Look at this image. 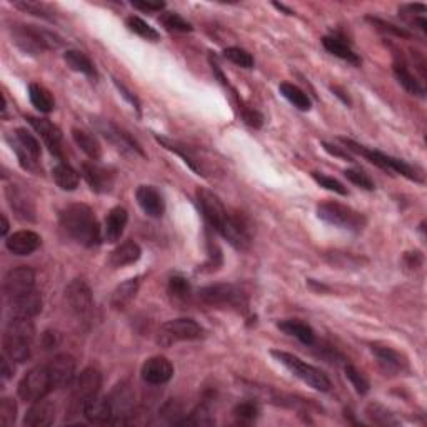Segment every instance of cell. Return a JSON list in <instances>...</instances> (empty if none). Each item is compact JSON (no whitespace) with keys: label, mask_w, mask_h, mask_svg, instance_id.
I'll return each instance as SVG.
<instances>
[{"label":"cell","mask_w":427,"mask_h":427,"mask_svg":"<svg viewBox=\"0 0 427 427\" xmlns=\"http://www.w3.org/2000/svg\"><path fill=\"white\" fill-rule=\"evenodd\" d=\"M60 227L85 247H96L101 244V225H98L92 209L85 204H72L60 212Z\"/></svg>","instance_id":"cell-1"},{"label":"cell","mask_w":427,"mask_h":427,"mask_svg":"<svg viewBox=\"0 0 427 427\" xmlns=\"http://www.w3.org/2000/svg\"><path fill=\"white\" fill-rule=\"evenodd\" d=\"M35 327L31 319L12 317L3 332V354L12 363H26L32 354Z\"/></svg>","instance_id":"cell-2"},{"label":"cell","mask_w":427,"mask_h":427,"mask_svg":"<svg viewBox=\"0 0 427 427\" xmlns=\"http://www.w3.org/2000/svg\"><path fill=\"white\" fill-rule=\"evenodd\" d=\"M12 39L20 51H24L28 55H39L45 51H55L62 47V39L55 35L53 32L45 31V28L35 26H24V24H15L10 28Z\"/></svg>","instance_id":"cell-3"},{"label":"cell","mask_w":427,"mask_h":427,"mask_svg":"<svg viewBox=\"0 0 427 427\" xmlns=\"http://www.w3.org/2000/svg\"><path fill=\"white\" fill-rule=\"evenodd\" d=\"M340 142L346 146V149L363 155V157L367 159L369 162L374 164V166L379 167V169L387 171V172H396V174H401V175H404V177L414 180V182H422L421 172H419L416 167L409 166V164L404 162V160L391 157V155L384 154V152L367 149L365 146H360V143L351 141V139H340Z\"/></svg>","instance_id":"cell-4"},{"label":"cell","mask_w":427,"mask_h":427,"mask_svg":"<svg viewBox=\"0 0 427 427\" xmlns=\"http://www.w3.org/2000/svg\"><path fill=\"white\" fill-rule=\"evenodd\" d=\"M270 354H272L277 363H281L284 367L289 369L297 379H301L302 383H306L309 387L315 389V391L319 392H327L331 389L329 377L320 371V369L304 363L297 356L289 354V352L284 351H272Z\"/></svg>","instance_id":"cell-5"},{"label":"cell","mask_w":427,"mask_h":427,"mask_svg":"<svg viewBox=\"0 0 427 427\" xmlns=\"http://www.w3.org/2000/svg\"><path fill=\"white\" fill-rule=\"evenodd\" d=\"M199 299L211 307L242 311L247 307V294L236 284H214L199 290Z\"/></svg>","instance_id":"cell-6"},{"label":"cell","mask_w":427,"mask_h":427,"mask_svg":"<svg viewBox=\"0 0 427 427\" xmlns=\"http://www.w3.org/2000/svg\"><path fill=\"white\" fill-rule=\"evenodd\" d=\"M317 217L324 223L339 229L359 232L365 225V217L354 209L338 202H324L317 205Z\"/></svg>","instance_id":"cell-7"},{"label":"cell","mask_w":427,"mask_h":427,"mask_svg":"<svg viewBox=\"0 0 427 427\" xmlns=\"http://www.w3.org/2000/svg\"><path fill=\"white\" fill-rule=\"evenodd\" d=\"M53 389L49 365H35L19 383V396L26 402H37L44 399Z\"/></svg>","instance_id":"cell-8"},{"label":"cell","mask_w":427,"mask_h":427,"mask_svg":"<svg viewBox=\"0 0 427 427\" xmlns=\"http://www.w3.org/2000/svg\"><path fill=\"white\" fill-rule=\"evenodd\" d=\"M7 142L10 143L12 150L17 155L20 166L27 171H35L40 159V143L26 129H15L7 135Z\"/></svg>","instance_id":"cell-9"},{"label":"cell","mask_w":427,"mask_h":427,"mask_svg":"<svg viewBox=\"0 0 427 427\" xmlns=\"http://www.w3.org/2000/svg\"><path fill=\"white\" fill-rule=\"evenodd\" d=\"M204 336V329L194 319H174L162 324L159 331L157 342L160 346L169 347L175 342L182 340H195Z\"/></svg>","instance_id":"cell-10"},{"label":"cell","mask_w":427,"mask_h":427,"mask_svg":"<svg viewBox=\"0 0 427 427\" xmlns=\"http://www.w3.org/2000/svg\"><path fill=\"white\" fill-rule=\"evenodd\" d=\"M197 200H199L200 211H202L205 220L212 225V229H216L223 236L227 231L229 225H231L234 217L229 216V212L225 211L224 204L220 202L219 197L212 194L207 189H199L197 191Z\"/></svg>","instance_id":"cell-11"},{"label":"cell","mask_w":427,"mask_h":427,"mask_svg":"<svg viewBox=\"0 0 427 427\" xmlns=\"http://www.w3.org/2000/svg\"><path fill=\"white\" fill-rule=\"evenodd\" d=\"M35 286V272L27 265L15 267L7 272L3 279V293L9 299L20 297L34 290Z\"/></svg>","instance_id":"cell-12"},{"label":"cell","mask_w":427,"mask_h":427,"mask_svg":"<svg viewBox=\"0 0 427 427\" xmlns=\"http://www.w3.org/2000/svg\"><path fill=\"white\" fill-rule=\"evenodd\" d=\"M65 299L69 307L79 317H89L94 309V299L89 286L82 279H76L65 289Z\"/></svg>","instance_id":"cell-13"},{"label":"cell","mask_w":427,"mask_h":427,"mask_svg":"<svg viewBox=\"0 0 427 427\" xmlns=\"http://www.w3.org/2000/svg\"><path fill=\"white\" fill-rule=\"evenodd\" d=\"M49 365L51 371V379L53 389H65L72 387L76 381V359L71 354H59L55 356Z\"/></svg>","instance_id":"cell-14"},{"label":"cell","mask_w":427,"mask_h":427,"mask_svg":"<svg viewBox=\"0 0 427 427\" xmlns=\"http://www.w3.org/2000/svg\"><path fill=\"white\" fill-rule=\"evenodd\" d=\"M92 125L96 127L97 132L102 134L110 143L117 147L119 150H129V152H137L139 155H143V150L141 149L137 142L130 137L125 130H122L121 127L112 124L110 121H94Z\"/></svg>","instance_id":"cell-15"},{"label":"cell","mask_w":427,"mask_h":427,"mask_svg":"<svg viewBox=\"0 0 427 427\" xmlns=\"http://www.w3.org/2000/svg\"><path fill=\"white\" fill-rule=\"evenodd\" d=\"M101 385H102L101 372L94 367L84 369V371L79 374V377H76V381H73V384H72L73 402L80 406L85 399H89V397L98 394V391H101Z\"/></svg>","instance_id":"cell-16"},{"label":"cell","mask_w":427,"mask_h":427,"mask_svg":"<svg viewBox=\"0 0 427 427\" xmlns=\"http://www.w3.org/2000/svg\"><path fill=\"white\" fill-rule=\"evenodd\" d=\"M142 379L150 385H162L169 383L174 376V367H172L171 360L162 356H155L147 359L142 365L141 371Z\"/></svg>","instance_id":"cell-17"},{"label":"cell","mask_w":427,"mask_h":427,"mask_svg":"<svg viewBox=\"0 0 427 427\" xmlns=\"http://www.w3.org/2000/svg\"><path fill=\"white\" fill-rule=\"evenodd\" d=\"M80 410L84 417L94 424H112V406L109 397H101L98 394L89 397L80 404Z\"/></svg>","instance_id":"cell-18"},{"label":"cell","mask_w":427,"mask_h":427,"mask_svg":"<svg viewBox=\"0 0 427 427\" xmlns=\"http://www.w3.org/2000/svg\"><path fill=\"white\" fill-rule=\"evenodd\" d=\"M27 122L32 125V129L44 139L49 150H51L53 155L62 159V132H60L59 127L52 124L47 119H37L31 116L27 117Z\"/></svg>","instance_id":"cell-19"},{"label":"cell","mask_w":427,"mask_h":427,"mask_svg":"<svg viewBox=\"0 0 427 427\" xmlns=\"http://www.w3.org/2000/svg\"><path fill=\"white\" fill-rule=\"evenodd\" d=\"M82 175L85 182L97 194H109L114 187V174L105 167L97 166V164H82Z\"/></svg>","instance_id":"cell-20"},{"label":"cell","mask_w":427,"mask_h":427,"mask_svg":"<svg viewBox=\"0 0 427 427\" xmlns=\"http://www.w3.org/2000/svg\"><path fill=\"white\" fill-rule=\"evenodd\" d=\"M135 199H137L139 205L143 212L149 217H162L166 212V202H164V197L155 187L152 186H141L135 191Z\"/></svg>","instance_id":"cell-21"},{"label":"cell","mask_w":427,"mask_h":427,"mask_svg":"<svg viewBox=\"0 0 427 427\" xmlns=\"http://www.w3.org/2000/svg\"><path fill=\"white\" fill-rule=\"evenodd\" d=\"M42 244L40 236L34 231H19L7 237L6 247L14 256H31Z\"/></svg>","instance_id":"cell-22"},{"label":"cell","mask_w":427,"mask_h":427,"mask_svg":"<svg viewBox=\"0 0 427 427\" xmlns=\"http://www.w3.org/2000/svg\"><path fill=\"white\" fill-rule=\"evenodd\" d=\"M40 311H42V297H40V294H37L35 290H32V293L26 295H20V297L10 299L9 312L12 317L32 319L35 317Z\"/></svg>","instance_id":"cell-23"},{"label":"cell","mask_w":427,"mask_h":427,"mask_svg":"<svg viewBox=\"0 0 427 427\" xmlns=\"http://www.w3.org/2000/svg\"><path fill=\"white\" fill-rule=\"evenodd\" d=\"M55 421V408L49 401H37L32 404V408L27 410L24 417V426L28 427H47Z\"/></svg>","instance_id":"cell-24"},{"label":"cell","mask_w":427,"mask_h":427,"mask_svg":"<svg viewBox=\"0 0 427 427\" xmlns=\"http://www.w3.org/2000/svg\"><path fill=\"white\" fill-rule=\"evenodd\" d=\"M372 354L376 356L379 367L385 372V376H394V374H399L406 369V360L402 359L399 352H396L391 347H383V346H372Z\"/></svg>","instance_id":"cell-25"},{"label":"cell","mask_w":427,"mask_h":427,"mask_svg":"<svg viewBox=\"0 0 427 427\" xmlns=\"http://www.w3.org/2000/svg\"><path fill=\"white\" fill-rule=\"evenodd\" d=\"M129 214L124 207H114L107 214L104 224V239L107 242H117L125 231Z\"/></svg>","instance_id":"cell-26"},{"label":"cell","mask_w":427,"mask_h":427,"mask_svg":"<svg viewBox=\"0 0 427 427\" xmlns=\"http://www.w3.org/2000/svg\"><path fill=\"white\" fill-rule=\"evenodd\" d=\"M277 327L284 332V334L293 336V338L299 339L302 344H306V346H312V344L315 342V334L314 331H312V327L297 319L281 320V322H277Z\"/></svg>","instance_id":"cell-27"},{"label":"cell","mask_w":427,"mask_h":427,"mask_svg":"<svg viewBox=\"0 0 427 427\" xmlns=\"http://www.w3.org/2000/svg\"><path fill=\"white\" fill-rule=\"evenodd\" d=\"M141 254L142 250L139 247V244H135L132 241H127L110 254L109 262L112 267H125L137 262L141 259Z\"/></svg>","instance_id":"cell-28"},{"label":"cell","mask_w":427,"mask_h":427,"mask_svg":"<svg viewBox=\"0 0 427 427\" xmlns=\"http://www.w3.org/2000/svg\"><path fill=\"white\" fill-rule=\"evenodd\" d=\"M322 45L327 52L332 53V55L339 57V59L346 60V62L349 64H352V65L360 64L359 55L352 51L351 45H349L347 42H344V40L339 39V37H324Z\"/></svg>","instance_id":"cell-29"},{"label":"cell","mask_w":427,"mask_h":427,"mask_svg":"<svg viewBox=\"0 0 427 427\" xmlns=\"http://www.w3.org/2000/svg\"><path fill=\"white\" fill-rule=\"evenodd\" d=\"M52 177L55 180V184L59 186L62 191H76L79 187L80 182V175L73 167L69 166V164L60 162L57 164L55 167L52 169Z\"/></svg>","instance_id":"cell-30"},{"label":"cell","mask_w":427,"mask_h":427,"mask_svg":"<svg viewBox=\"0 0 427 427\" xmlns=\"http://www.w3.org/2000/svg\"><path fill=\"white\" fill-rule=\"evenodd\" d=\"M7 197H9L10 207L14 209L17 217L24 220H34V205L31 204V200L19 189H15L14 186L7 189Z\"/></svg>","instance_id":"cell-31"},{"label":"cell","mask_w":427,"mask_h":427,"mask_svg":"<svg viewBox=\"0 0 427 427\" xmlns=\"http://www.w3.org/2000/svg\"><path fill=\"white\" fill-rule=\"evenodd\" d=\"M64 60H65V64L72 69V71L84 73V76L92 77V79H96L97 77L96 65L92 64V60H90L84 52L67 51L64 53Z\"/></svg>","instance_id":"cell-32"},{"label":"cell","mask_w":427,"mask_h":427,"mask_svg":"<svg viewBox=\"0 0 427 427\" xmlns=\"http://www.w3.org/2000/svg\"><path fill=\"white\" fill-rule=\"evenodd\" d=\"M72 137L73 142L77 143V147H79L87 157H90L92 160H98L102 157L101 143H98V141L92 134L85 132V130L80 129H72Z\"/></svg>","instance_id":"cell-33"},{"label":"cell","mask_w":427,"mask_h":427,"mask_svg":"<svg viewBox=\"0 0 427 427\" xmlns=\"http://www.w3.org/2000/svg\"><path fill=\"white\" fill-rule=\"evenodd\" d=\"M28 97H31L32 105L42 114H51L53 107H55V101H53L52 94L39 84L28 85Z\"/></svg>","instance_id":"cell-34"},{"label":"cell","mask_w":427,"mask_h":427,"mask_svg":"<svg viewBox=\"0 0 427 427\" xmlns=\"http://www.w3.org/2000/svg\"><path fill=\"white\" fill-rule=\"evenodd\" d=\"M139 290V279H129V281L122 282L121 286L117 287L116 290L112 293V299H110V304L116 309H124V307L135 297Z\"/></svg>","instance_id":"cell-35"},{"label":"cell","mask_w":427,"mask_h":427,"mask_svg":"<svg viewBox=\"0 0 427 427\" xmlns=\"http://www.w3.org/2000/svg\"><path fill=\"white\" fill-rule=\"evenodd\" d=\"M394 76H396V79L399 84L408 90L409 94H412V96L417 97H424L426 90L421 85V82H419L416 77L410 73V71L408 67H406L404 64H394Z\"/></svg>","instance_id":"cell-36"},{"label":"cell","mask_w":427,"mask_h":427,"mask_svg":"<svg viewBox=\"0 0 427 427\" xmlns=\"http://www.w3.org/2000/svg\"><path fill=\"white\" fill-rule=\"evenodd\" d=\"M279 90H281L282 96H284L294 107H297L299 110H304V112L311 110V105H312L311 98L307 97V94L299 89L297 85L289 84V82H282Z\"/></svg>","instance_id":"cell-37"},{"label":"cell","mask_w":427,"mask_h":427,"mask_svg":"<svg viewBox=\"0 0 427 427\" xmlns=\"http://www.w3.org/2000/svg\"><path fill=\"white\" fill-rule=\"evenodd\" d=\"M125 24H127V27H129L130 32H134V34H137L139 37H142V39L150 40V42H157V40L160 39L159 32L155 31L154 27H150L149 24L143 22L142 19L135 17V15H132V17L127 19Z\"/></svg>","instance_id":"cell-38"},{"label":"cell","mask_w":427,"mask_h":427,"mask_svg":"<svg viewBox=\"0 0 427 427\" xmlns=\"http://www.w3.org/2000/svg\"><path fill=\"white\" fill-rule=\"evenodd\" d=\"M155 139H157V142L162 143V146L166 147V149H169L172 152H175V154H177V155H180V157L184 159V162H186L192 171H195V172H199V174H202V169H200V167L197 166L195 159L192 157L191 152L187 150V147H182V146H179V143H174V142L167 141V139H164V137H155Z\"/></svg>","instance_id":"cell-39"},{"label":"cell","mask_w":427,"mask_h":427,"mask_svg":"<svg viewBox=\"0 0 427 427\" xmlns=\"http://www.w3.org/2000/svg\"><path fill=\"white\" fill-rule=\"evenodd\" d=\"M224 57L227 60H231L232 64L239 65L244 69H252L254 67V59L247 51L241 47H227L224 51Z\"/></svg>","instance_id":"cell-40"},{"label":"cell","mask_w":427,"mask_h":427,"mask_svg":"<svg viewBox=\"0 0 427 427\" xmlns=\"http://www.w3.org/2000/svg\"><path fill=\"white\" fill-rule=\"evenodd\" d=\"M160 22H162V26L171 32H182V34H186V32H192L191 24L180 17L179 14H174V12L164 14L162 17H160Z\"/></svg>","instance_id":"cell-41"},{"label":"cell","mask_w":427,"mask_h":427,"mask_svg":"<svg viewBox=\"0 0 427 427\" xmlns=\"http://www.w3.org/2000/svg\"><path fill=\"white\" fill-rule=\"evenodd\" d=\"M367 416L371 417L372 422H376V424H381V426H396L397 424V419L379 404L369 406Z\"/></svg>","instance_id":"cell-42"},{"label":"cell","mask_w":427,"mask_h":427,"mask_svg":"<svg viewBox=\"0 0 427 427\" xmlns=\"http://www.w3.org/2000/svg\"><path fill=\"white\" fill-rule=\"evenodd\" d=\"M15 7L20 10L27 12V14L31 15H35V17H40V19H52V12L51 9H49L45 3H40V2H32V0H24V2H15L14 3Z\"/></svg>","instance_id":"cell-43"},{"label":"cell","mask_w":427,"mask_h":427,"mask_svg":"<svg viewBox=\"0 0 427 427\" xmlns=\"http://www.w3.org/2000/svg\"><path fill=\"white\" fill-rule=\"evenodd\" d=\"M234 414H236V417L239 419L241 422H252L254 419L261 414V408L252 401L241 402V404H237L236 409H234Z\"/></svg>","instance_id":"cell-44"},{"label":"cell","mask_w":427,"mask_h":427,"mask_svg":"<svg viewBox=\"0 0 427 427\" xmlns=\"http://www.w3.org/2000/svg\"><path fill=\"white\" fill-rule=\"evenodd\" d=\"M346 377L357 392L363 394V396L369 392V387H371V384H369V381L365 379L363 374L357 371L354 365H351V364L346 365Z\"/></svg>","instance_id":"cell-45"},{"label":"cell","mask_w":427,"mask_h":427,"mask_svg":"<svg viewBox=\"0 0 427 427\" xmlns=\"http://www.w3.org/2000/svg\"><path fill=\"white\" fill-rule=\"evenodd\" d=\"M169 294L174 299H180V301H186V299L191 295V284H189L187 279L174 276L171 277L169 281Z\"/></svg>","instance_id":"cell-46"},{"label":"cell","mask_w":427,"mask_h":427,"mask_svg":"<svg viewBox=\"0 0 427 427\" xmlns=\"http://www.w3.org/2000/svg\"><path fill=\"white\" fill-rule=\"evenodd\" d=\"M15 419H17V404H15L14 399L6 397L0 402V424L3 427L12 426Z\"/></svg>","instance_id":"cell-47"},{"label":"cell","mask_w":427,"mask_h":427,"mask_svg":"<svg viewBox=\"0 0 427 427\" xmlns=\"http://www.w3.org/2000/svg\"><path fill=\"white\" fill-rule=\"evenodd\" d=\"M312 179H314L320 187L327 189V191H332V192H336V194H340V195H347V189L344 187L338 179L329 177V175L319 174V172H312Z\"/></svg>","instance_id":"cell-48"},{"label":"cell","mask_w":427,"mask_h":427,"mask_svg":"<svg viewBox=\"0 0 427 427\" xmlns=\"http://www.w3.org/2000/svg\"><path fill=\"white\" fill-rule=\"evenodd\" d=\"M344 175H346V179L351 180L354 186L364 189V191H374V189H376V186H374V180L369 177L367 174H364L363 171L347 169L346 172H344Z\"/></svg>","instance_id":"cell-49"},{"label":"cell","mask_w":427,"mask_h":427,"mask_svg":"<svg viewBox=\"0 0 427 427\" xmlns=\"http://www.w3.org/2000/svg\"><path fill=\"white\" fill-rule=\"evenodd\" d=\"M369 22L372 24V26H376L377 28H381L383 32H389V34H394L397 37H410V34L408 31H404V28L397 27V26H392V24H387L384 22V20L381 19H376V17H367Z\"/></svg>","instance_id":"cell-50"},{"label":"cell","mask_w":427,"mask_h":427,"mask_svg":"<svg viewBox=\"0 0 427 427\" xmlns=\"http://www.w3.org/2000/svg\"><path fill=\"white\" fill-rule=\"evenodd\" d=\"M242 119H244L245 124L254 127V129H261L262 124H264V116L259 114L257 110H254V109L242 110Z\"/></svg>","instance_id":"cell-51"},{"label":"cell","mask_w":427,"mask_h":427,"mask_svg":"<svg viewBox=\"0 0 427 427\" xmlns=\"http://www.w3.org/2000/svg\"><path fill=\"white\" fill-rule=\"evenodd\" d=\"M134 9L143 10V12H160L166 9V3L164 2H147V0H135L132 2Z\"/></svg>","instance_id":"cell-52"},{"label":"cell","mask_w":427,"mask_h":427,"mask_svg":"<svg viewBox=\"0 0 427 427\" xmlns=\"http://www.w3.org/2000/svg\"><path fill=\"white\" fill-rule=\"evenodd\" d=\"M322 146H324V149H326L327 152H329V154H332V155H336V157H340V159H347V160H352V157L349 154H346V152H342L340 149H338V147L336 146H331V143H327V142H322Z\"/></svg>","instance_id":"cell-53"},{"label":"cell","mask_w":427,"mask_h":427,"mask_svg":"<svg viewBox=\"0 0 427 427\" xmlns=\"http://www.w3.org/2000/svg\"><path fill=\"white\" fill-rule=\"evenodd\" d=\"M9 360H10L9 357L3 354V357H2V379L3 381H7L12 376V374H14V369H10Z\"/></svg>","instance_id":"cell-54"},{"label":"cell","mask_w":427,"mask_h":427,"mask_svg":"<svg viewBox=\"0 0 427 427\" xmlns=\"http://www.w3.org/2000/svg\"><path fill=\"white\" fill-rule=\"evenodd\" d=\"M116 85L119 87V90H121V92H122V96H124L125 98H129V102H130V104H132V105L135 107V109H137V110L141 109V107H139V101H137V98H135L134 96H130V92H129V90H127V89L124 87V85H121V84H119L117 80H116Z\"/></svg>","instance_id":"cell-55"},{"label":"cell","mask_w":427,"mask_h":427,"mask_svg":"<svg viewBox=\"0 0 427 427\" xmlns=\"http://www.w3.org/2000/svg\"><path fill=\"white\" fill-rule=\"evenodd\" d=\"M7 231H9V220H7V217L2 214V229H0V234L6 236Z\"/></svg>","instance_id":"cell-56"},{"label":"cell","mask_w":427,"mask_h":427,"mask_svg":"<svg viewBox=\"0 0 427 427\" xmlns=\"http://www.w3.org/2000/svg\"><path fill=\"white\" fill-rule=\"evenodd\" d=\"M274 7H276V9H279V10H284L287 15H294V12L290 9H287V7L282 6V3H274Z\"/></svg>","instance_id":"cell-57"}]
</instances>
